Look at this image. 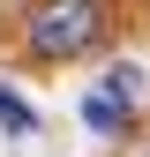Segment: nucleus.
Masks as SVG:
<instances>
[{
	"label": "nucleus",
	"instance_id": "f257e3e1",
	"mask_svg": "<svg viewBox=\"0 0 150 157\" xmlns=\"http://www.w3.org/2000/svg\"><path fill=\"white\" fill-rule=\"evenodd\" d=\"M105 37V0H30L23 15V52L38 67H68Z\"/></svg>",
	"mask_w": 150,
	"mask_h": 157
},
{
	"label": "nucleus",
	"instance_id": "f03ea898",
	"mask_svg": "<svg viewBox=\"0 0 150 157\" xmlns=\"http://www.w3.org/2000/svg\"><path fill=\"white\" fill-rule=\"evenodd\" d=\"M135 97H143V67H105L98 82L83 90V127H98V135H120L128 127V112H135Z\"/></svg>",
	"mask_w": 150,
	"mask_h": 157
},
{
	"label": "nucleus",
	"instance_id": "7ed1b4c3",
	"mask_svg": "<svg viewBox=\"0 0 150 157\" xmlns=\"http://www.w3.org/2000/svg\"><path fill=\"white\" fill-rule=\"evenodd\" d=\"M0 127H8V135H38V112H30L8 82H0Z\"/></svg>",
	"mask_w": 150,
	"mask_h": 157
},
{
	"label": "nucleus",
	"instance_id": "20e7f679",
	"mask_svg": "<svg viewBox=\"0 0 150 157\" xmlns=\"http://www.w3.org/2000/svg\"><path fill=\"white\" fill-rule=\"evenodd\" d=\"M120 157H150V135H135V142H128V150H120Z\"/></svg>",
	"mask_w": 150,
	"mask_h": 157
},
{
	"label": "nucleus",
	"instance_id": "39448f33",
	"mask_svg": "<svg viewBox=\"0 0 150 157\" xmlns=\"http://www.w3.org/2000/svg\"><path fill=\"white\" fill-rule=\"evenodd\" d=\"M0 15H8V8H0Z\"/></svg>",
	"mask_w": 150,
	"mask_h": 157
}]
</instances>
